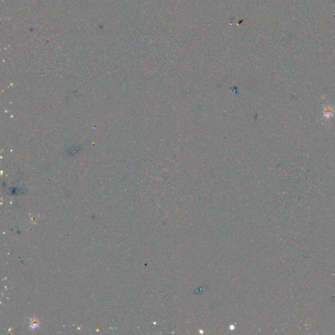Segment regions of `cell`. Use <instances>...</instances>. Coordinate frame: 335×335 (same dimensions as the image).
<instances>
[{
    "instance_id": "obj_1",
    "label": "cell",
    "mask_w": 335,
    "mask_h": 335,
    "mask_svg": "<svg viewBox=\"0 0 335 335\" xmlns=\"http://www.w3.org/2000/svg\"><path fill=\"white\" fill-rule=\"evenodd\" d=\"M323 115H324V117L326 119H328L330 117H333L334 115V110L333 109L328 105L324 108V111H323Z\"/></svg>"
}]
</instances>
